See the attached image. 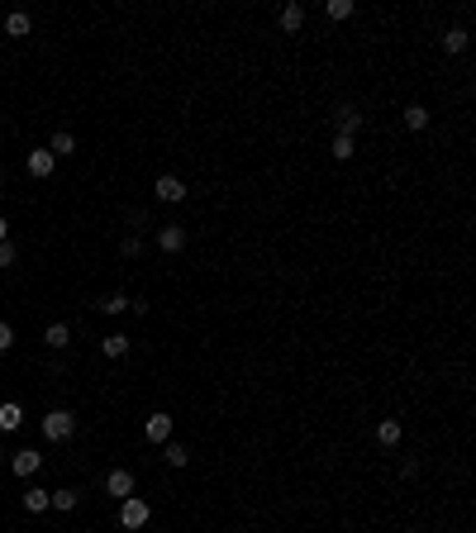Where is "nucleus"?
Instances as JSON below:
<instances>
[{"mask_svg":"<svg viewBox=\"0 0 476 533\" xmlns=\"http://www.w3.org/2000/svg\"><path fill=\"white\" fill-rule=\"evenodd\" d=\"M400 433H405V424H400V419H381V424H376V443H381V448H396Z\"/></svg>","mask_w":476,"mask_h":533,"instance_id":"obj_10","label":"nucleus"},{"mask_svg":"<svg viewBox=\"0 0 476 533\" xmlns=\"http://www.w3.org/2000/svg\"><path fill=\"white\" fill-rule=\"evenodd\" d=\"M48 153H53V158H67V153H77V138H72L67 129H62V133H53V143H48Z\"/></svg>","mask_w":476,"mask_h":533,"instance_id":"obj_15","label":"nucleus"},{"mask_svg":"<svg viewBox=\"0 0 476 533\" xmlns=\"http://www.w3.org/2000/svg\"><path fill=\"white\" fill-rule=\"evenodd\" d=\"M43 338H48V347H67V343H72V329H67V324H48Z\"/></svg>","mask_w":476,"mask_h":533,"instance_id":"obj_18","label":"nucleus"},{"mask_svg":"<svg viewBox=\"0 0 476 533\" xmlns=\"http://www.w3.org/2000/svg\"><path fill=\"white\" fill-rule=\"evenodd\" d=\"M105 495H114V500H129V495H133V472L114 467V472L105 476Z\"/></svg>","mask_w":476,"mask_h":533,"instance_id":"obj_4","label":"nucleus"},{"mask_svg":"<svg viewBox=\"0 0 476 533\" xmlns=\"http://www.w3.org/2000/svg\"><path fill=\"white\" fill-rule=\"evenodd\" d=\"M158 200H167V205H177V200H181L186 195V186H181V177H158Z\"/></svg>","mask_w":476,"mask_h":533,"instance_id":"obj_9","label":"nucleus"},{"mask_svg":"<svg viewBox=\"0 0 476 533\" xmlns=\"http://www.w3.org/2000/svg\"><path fill=\"white\" fill-rule=\"evenodd\" d=\"M29 29H34V20H29L24 10H15V15H10V20H5V33H10V38H24Z\"/></svg>","mask_w":476,"mask_h":533,"instance_id":"obj_14","label":"nucleus"},{"mask_svg":"<svg viewBox=\"0 0 476 533\" xmlns=\"http://www.w3.org/2000/svg\"><path fill=\"white\" fill-rule=\"evenodd\" d=\"M43 433H48L53 443H67V438L77 433V419H72L67 410H48V414H43Z\"/></svg>","mask_w":476,"mask_h":533,"instance_id":"obj_1","label":"nucleus"},{"mask_svg":"<svg viewBox=\"0 0 476 533\" xmlns=\"http://www.w3.org/2000/svg\"><path fill=\"white\" fill-rule=\"evenodd\" d=\"M158 248H162V253H181V248H186V229H181V224H162V229H158Z\"/></svg>","mask_w":476,"mask_h":533,"instance_id":"obj_7","label":"nucleus"},{"mask_svg":"<svg viewBox=\"0 0 476 533\" xmlns=\"http://www.w3.org/2000/svg\"><path fill=\"white\" fill-rule=\"evenodd\" d=\"M300 24H305V5H286V10H281V29H286V33H300Z\"/></svg>","mask_w":476,"mask_h":533,"instance_id":"obj_13","label":"nucleus"},{"mask_svg":"<svg viewBox=\"0 0 476 533\" xmlns=\"http://www.w3.org/2000/svg\"><path fill=\"white\" fill-rule=\"evenodd\" d=\"M38 467H43V457L34 453V448H24V453H15V457H10V472H15V476H24V481L34 476Z\"/></svg>","mask_w":476,"mask_h":533,"instance_id":"obj_6","label":"nucleus"},{"mask_svg":"<svg viewBox=\"0 0 476 533\" xmlns=\"http://www.w3.org/2000/svg\"><path fill=\"white\" fill-rule=\"evenodd\" d=\"M362 124H367V114H362L357 105H339V110H334V133H343V138H352V133L362 129Z\"/></svg>","mask_w":476,"mask_h":533,"instance_id":"obj_3","label":"nucleus"},{"mask_svg":"<svg viewBox=\"0 0 476 533\" xmlns=\"http://www.w3.org/2000/svg\"><path fill=\"white\" fill-rule=\"evenodd\" d=\"M53 167H57V158L48 148H34L29 153V177H53Z\"/></svg>","mask_w":476,"mask_h":533,"instance_id":"obj_8","label":"nucleus"},{"mask_svg":"<svg viewBox=\"0 0 476 533\" xmlns=\"http://www.w3.org/2000/svg\"><path fill=\"white\" fill-rule=\"evenodd\" d=\"M186 457L191 453H186L181 443H167V448H162V462H167V467H186Z\"/></svg>","mask_w":476,"mask_h":533,"instance_id":"obj_21","label":"nucleus"},{"mask_svg":"<svg viewBox=\"0 0 476 533\" xmlns=\"http://www.w3.org/2000/svg\"><path fill=\"white\" fill-rule=\"evenodd\" d=\"M410 533H419V529H410Z\"/></svg>","mask_w":476,"mask_h":533,"instance_id":"obj_30","label":"nucleus"},{"mask_svg":"<svg viewBox=\"0 0 476 533\" xmlns=\"http://www.w3.org/2000/svg\"><path fill=\"white\" fill-rule=\"evenodd\" d=\"M467 43H472V33H467L462 24L443 33V53H467Z\"/></svg>","mask_w":476,"mask_h":533,"instance_id":"obj_11","label":"nucleus"},{"mask_svg":"<svg viewBox=\"0 0 476 533\" xmlns=\"http://www.w3.org/2000/svg\"><path fill=\"white\" fill-rule=\"evenodd\" d=\"M15 257H20V248L5 239V243H0V266H15Z\"/></svg>","mask_w":476,"mask_h":533,"instance_id":"obj_26","label":"nucleus"},{"mask_svg":"<svg viewBox=\"0 0 476 533\" xmlns=\"http://www.w3.org/2000/svg\"><path fill=\"white\" fill-rule=\"evenodd\" d=\"M101 352H105V357H124V352H129V338H124V333H110L105 343H101Z\"/></svg>","mask_w":476,"mask_h":533,"instance_id":"obj_20","label":"nucleus"},{"mask_svg":"<svg viewBox=\"0 0 476 533\" xmlns=\"http://www.w3.org/2000/svg\"><path fill=\"white\" fill-rule=\"evenodd\" d=\"M5 234H10V224H5V214H0V243H5Z\"/></svg>","mask_w":476,"mask_h":533,"instance_id":"obj_28","label":"nucleus"},{"mask_svg":"<svg viewBox=\"0 0 476 533\" xmlns=\"http://www.w3.org/2000/svg\"><path fill=\"white\" fill-rule=\"evenodd\" d=\"M24 509H29V514H43V509H48V490H38V486H29V495H24Z\"/></svg>","mask_w":476,"mask_h":533,"instance_id":"obj_16","label":"nucleus"},{"mask_svg":"<svg viewBox=\"0 0 476 533\" xmlns=\"http://www.w3.org/2000/svg\"><path fill=\"white\" fill-rule=\"evenodd\" d=\"M48 505L53 509H77V490H67V486H62V490H48Z\"/></svg>","mask_w":476,"mask_h":533,"instance_id":"obj_19","label":"nucleus"},{"mask_svg":"<svg viewBox=\"0 0 476 533\" xmlns=\"http://www.w3.org/2000/svg\"><path fill=\"white\" fill-rule=\"evenodd\" d=\"M0 143H5V129H0Z\"/></svg>","mask_w":476,"mask_h":533,"instance_id":"obj_29","label":"nucleus"},{"mask_svg":"<svg viewBox=\"0 0 476 533\" xmlns=\"http://www.w3.org/2000/svg\"><path fill=\"white\" fill-rule=\"evenodd\" d=\"M148 519H153V505H148V500H138V495L119 500V524H124V529H143Z\"/></svg>","mask_w":476,"mask_h":533,"instance_id":"obj_2","label":"nucleus"},{"mask_svg":"<svg viewBox=\"0 0 476 533\" xmlns=\"http://www.w3.org/2000/svg\"><path fill=\"white\" fill-rule=\"evenodd\" d=\"M119 253H124V257H138V253H143V239H138V234H129V239L119 243Z\"/></svg>","mask_w":476,"mask_h":533,"instance_id":"obj_25","label":"nucleus"},{"mask_svg":"<svg viewBox=\"0 0 476 533\" xmlns=\"http://www.w3.org/2000/svg\"><path fill=\"white\" fill-rule=\"evenodd\" d=\"M129 305H133L129 295H105V300H101V310H105V315H124Z\"/></svg>","mask_w":476,"mask_h":533,"instance_id":"obj_23","label":"nucleus"},{"mask_svg":"<svg viewBox=\"0 0 476 533\" xmlns=\"http://www.w3.org/2000/svg\"><path fill=\"white\" fill-rule=\"evenodd\" d=\"M324 15L329 20H348L352 15V0H324Z\"/></svg>","mask_w":476,"mask_h":533,"instance_id":"obj_22","label":"nucleus"},{"mask_svg":"<svg viewBox=\"0 0 476 533\" xmlns=\"http://www.w3.org/2000/svg\"><path fill=\"white\" fill-rule=\"evenodd\" d=\"M405 129H415V133L429 129V110H424V105H410V110H405Z\"/></svg>","mask_w":476,"mask_h":533,"instance_id":"obj_17","label":"nucleus"},{"mask_svg":"<svg viewBox=\"0 0 476 533\" xmlns=\"http://www.w3.org/2000/svg\"><path fill=\"white\" fill-rule=\"evenodd\" d=\"M143 438H148V443H167V438H172V414H148Z\"/></svg>","mask_w":476,"mask_h":533,"instance_id":"obj_5","label":"nucleus"},{"mask_svg":"<svg viewBox=\"0 0 476 533\" xmlns=\"http://www.w3.org/2000/svg\"><path fill=\"white\" fill-rule=\"evenodd\" d=\"M20 424H24V410H20L15 400H5V405H0V428L10 433V428H20Z\"/></svg>","mask_w":476,"mask_h":533,"instance_id":"obj_12","label":"nucleus"},{"mask_svg":"<svg viewBox=\"0 0 476 533\" xmlns=\"http://www.w3.org/2000/svg\"><path fill=\"white\" fill-rule=\"evenodd\" d=\"M10 343H15V329H10V324L0 320V352H5V347H10Z\"/></svg>","mask_w":476,"mask_h":533,"instance_id":"obj_27","label":"nucleus"},{"mask_svg":"<svg viewBox=\"0 0 476 533\" xmlns=\"http://www.w3.org/2000/svg\"><path fill=\"white\" fill-rule=\"evenodd\" d=\"M352 153H357V143H352V138H343V133H334V158H339V162H348Z\"/></svg>","mask_w":476,"mask_h":533,"instance_id":"obj_24","label":"nucleus"}]
</instances>
